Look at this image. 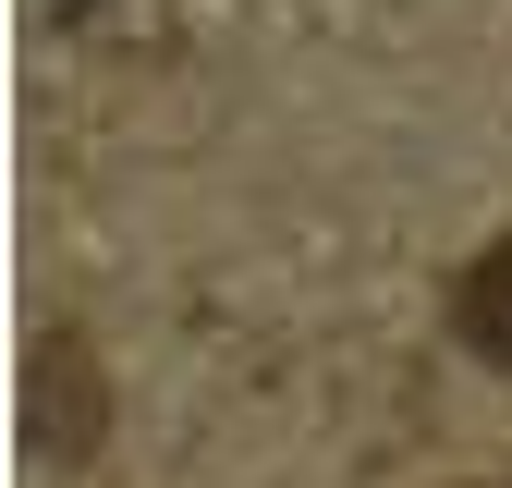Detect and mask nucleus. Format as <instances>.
Returning <instances> with one entry per match:
<instances>
[{"label":"nucleus","instance_id":"f03ea898","mask_svg":"<svg viewBox=\"0 0 512 488\" xmlns=\"http://www.w3.org/2000/svg\"><path fill=\"white\" fill-rule=\"evenodd\" d=\"M452 330H464V354H488V366H512V232H500L488 257L464 269V293H452Z\"/></svg>","mask_w":512,"mask_h":488},{"label":"nucleus","instance_id":"f257e3e1","mask_svg":"<svg viewBox=\"0 0 512 488\" xmlns=\"http://www.w3.org/2000/svg\"><path fill=\"white\" fill-rule=\"evenodd\" d=\"M98 427H110V379H98L86 330H37V366H25V452L86 464Z\"/></svg>","mask_w":512,"mask_h":488}]
</instances>
